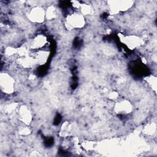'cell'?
Listing matches in <instances>:
<instances>
[{
  "mask_svg": "<svg viewBox=\"0 0 157 157\" xmlns=\"http://www.w3.org/2000/svg\"><path fill=\"white\" fill-rule=\"evenodd\" d=\"M47 44V39L43 35L36 36L31 42V48L34 51L42 50V48L45 47Z\"/></svg>",
  "mask_w": 157,
  "mask_h": 157,
  "instance_id": "obj_1",
  "label": "cell"
}]
</instances>
